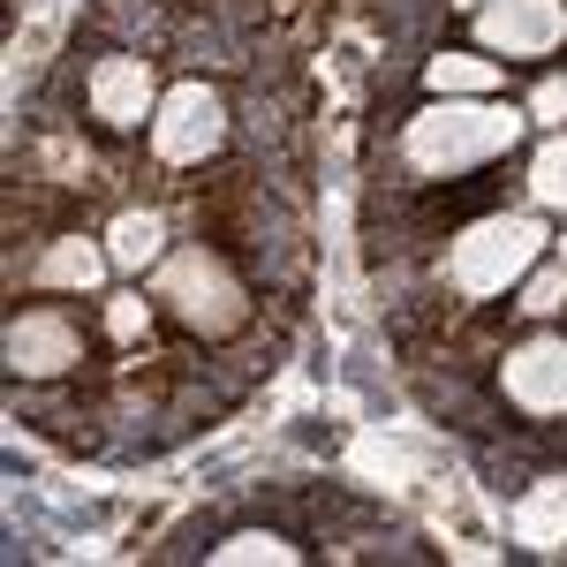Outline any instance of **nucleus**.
<instances>
[{
	"mask_svg": "<svg viewBox=\"0 0 567 567\" xmlns=\"http://www.w3.org/2000/svg\"><path fill=\"white\" fill-rule=\"evenodd\" d=\"M523 130H529V114H515V106H492V99H432L409 122L401 152H409L416 175H470L484 159L515 152Z\"/></svg>",
	"mask_w": 567,
	"mask_h": 567,
	"instance_id": "nucleus-1",
	"label": "nucleus"
},
{
	"mask_svg": "<svg viewBox=\"0 0 567 567\" xmlns=\"http://www.w3.org/2000/svg\"><path fill=\"white\" fill-rule=\"evenodd\" d=\"M545 243H553V227H545L537 213H492L446 250V280H454L470 303H492V296L523 288L529 272H537Z\"/></svg>",
	"mask_w": 567,
	"mask_h": 567,
	"instance_id": "nucleus-2",
	"label": "nucleus"
},
{
	"mask_svg": "<svg viewBox=\"0 0 567 567\" xmlns=\"http://www.w3.org/2000/svg\"><path fill=\"white\" fill-rule=\"evenodd\" d=\"M152 303H167L182 326H197V333H235V326L250 318V288L235 280V265L219 258V250L189 243V250H175V258H159Z\"/></svg>",
	"mask_w": 567,
	"mask_h": 567,
	"instance_id": "nucleus-3",
	"label": "nucleus"
},
{
	"mask_svg": "<svg viewBox=\"0 0 567 567\" xmlns=\"http://www.w3.org/2000/svg\"><path fill=\"white\" fill-rule=\"evenodd\" d=\"M219 136H227V106H219V91H205V84H175L159 99V114H152V152L175 159V167L205 159Z\"/></svg>",
	"mask_w": 567,
	"mask_h": 567,
	"instance_id": "nucleus-4",
	"label": "nucleus"
},
{
	"mask_svg": "<svg viewBox=\"0 0 567 567\" xmlns=\"http://www.w3.org/2000/svg\"><path fill=\"white\" fill-rule=\"evenodd\" d=\"M567 39V0H492L477 8V45L507 61H537Z\"/></svg>",
	"mask_w": 567,
	"mask_h": 567,
	"instance_id": "nucleus-5",
	"label": "nucleus"
},
{
	"mask_svg": "<svg viewBox=\"0 0 567 567\" xmlns=\"http://www.w3.org/2000/svg\"><path fill=\"white\" fill-rule=\"evenodd\" d=\"M499 386L523 416H567V333H529L523 349H507Z\"/></svg>",
	"mask_w": 567,
	"mask_h": 567,
	"instance_id": "nucleus-6",
	"label": "nucleus"
},
{
	"mask_svg": "<svg viewBox=\"0 0 567 567\" xmlns=\"http://www.w3.org/2000/svg\"><path fill=\"white\" fill-rule=\"evenodd\" d=\"M76 355H84V333L69 326V310H23L8 326V371L23 379H61Z\"/></svg>",
	"mask_w": 567,
	"mask_h": 567,
	"instance_id": "nucleus-7",
	"label": "nucleus"
},
{
	"mask_svg": "<svg viewBox=\"0 0 567 567\" xmlns=\"http://www.w3.org/2000/svg\"><path fill=\"white\" fill-rule=\"evenodd\" d=\"M91 114H99L106 130H136V122H152V114H159L152 69L130 61V53H106V61L91 69Z\"/></svg>",
	"mask_w": 567,
	"mask_h": 567,
	"instance_id": "nucleus-8",
	"label": "nucleus"
},
{
	"mask_svg": "<svg viewBox=\"0 0 567 567\" xmlns=\"http://www.w3.org/2000/svg\"><path fill=\"white\" fill-rule=\"evenodd\" d=\"M114 272V258L99 250V243H84V235H61V243H45L39 265H31V280L39 288H99Z\"/></svg>",
	"mask_w": 567,
	"mask_h": 567,
	"instance_id": "nucleus-9",
	"label": "nucleus"
},
{
	"mask_svg": "<svg viewBox=\"0 0 567 567\" xmlns=\"http://www.w3.org/2000/svg\"><path fill=\"white\" fill-rule=\"evenodd\" d=\"M424 84H432V99H492L507 84V61H492V53H439L424 69Z\"/></svg>",
	"mask_w": 567,
	"mask_h": 567,
	"instance_id": "nucleus-10",
	"label": "nucleus"
},
{
	"mask_svg": "<svg viewBox=\"0 0 567 567\" xmlns=\"http://www.w3.org/2000/svg\"><path fill=\"white\" fill-rule=\"evenodd\" d=\"M106 258H114V272H144V265L167 258V219L159 213H122L114 227H106Z\"/></svg>",
	"mask_w": 567,
	"mask_h": 567,
	"instance_id": "nucleus-11",
	"label": "nucleus"
},
{
	"mask_svg": "<svg viewBox=\"0 0 567 567\" xmlns=\"http://www.w3.org/2000/svg\"><path fill=\"white\" fill-rule=\"evenodd\" d=\"M529 197H537L545 213H567V130H553L537 144V159H529Z\"/></svg>",
	"mask_w": 567,
	"mask_h": 567,
	"instance_id": "nucleus-12",
	"label": "nucleus"
},
{
	"mask_svg": "<svg viewBox=\"0 0 567 567\" xmlns=\"http://www.w3.org/2000/svg\"><path fill=\"white\" fill-rule=\"evenodd\" d=\"M213 560H219V567H258V560L296 567V545H288V537H272V529H243V537L213 545Z\"/></svg>",
	"mask_w": 567,
	"mask_h": 567,
	"instance_id": "nucleus-13",
	"label": "nucleus"
},
{
	"mask_svg": "<svg viewBox=\"0 0 567 567\" xmlns=\"http://www.w3.org/2000/svg\"><path fill=\"white\" fill-rule=\"evenodd\" d=\"M515 310H529V318H560V310H567V265L537 258V272L523 280V303H515Z\"/></svg>",
	"mask_w": 567,
	"mask_h": 567,
	"instance_id": "nucleus-14",
	"label": "nucleus"
},
{
	"mask_svg": "<svg viewBox=\"0 0 567 567\" xmlns=\"http://www.w3.org/2000/svg\"><path fill=\"white\" fill-rule=\"evenodd\" d=\"M537 130H567V76H545V84L529 91V106H523Z\"/></svg>",
	"mask_w": 567,
	"mask_h": 567,
	"instance_id": "nucleus-15",
	"label": "nucleus"
},
{
	"mask_svg": "<svg viewBox=\"0 0 567 567\" xmlns=\"http://www.w3.org/2000/svg\"><path fill=\"white\" fill-rule=\"evenodd\" d=\"M144 326H152V303H144V296H114V303H106V333H114V341H136Z\"/></svg>",
	"mask_w": 567,
	"mask_h": 567,
	"instance_id": "nucleus-16",
	"label": "nucleus"
},
{
	"mask_svg": "<svg viewBox=\"0 0 567 567\" xmlns=\"http://www.w3.org/2000/svg\"><path fill=\"white\" fill-rule=\"evenodd\" d=\"M454 8H470V16H477V8H492V0H454Z\"/></svg>",
	"mask_w": 567,
	"mask_h": 567,
	"instance_id": "nucleus-17",
	"label": "nucleus"
},
{
	"mask_svg": "<svg viewBox=\"0 0 567 567\" xmlns=\"http://www.w3.org/2000/svg\"><path fill=\"white\" fill-rule=\"evenodd\" d=\"M560 265H567V235H560Z\"/></svg>",
	"mask_w": 567,
	"mask_h": 567,
	"instance_id": "nucleus-18",
	"label": "nucleus"
}]
</instances>
